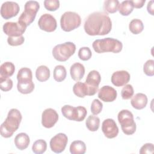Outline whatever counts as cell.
<instances>
[{"mask_svg": "<svg viewBox=\"0 0 154 154\" xmlns=\"http://www.w3.org/2000/svg\"><path fill=\"white\" fill-rule=\"evenodd\" d=\"M84 28L89 35H104L111 31L112 22L106 13L95 11L85 19Z\"/></svg>", "mask_w": 154, "mask_h": 154, "instance_id": "cell-1", "label": "cell"}, {"mask_svg": "<svg viewBox=\"0 0 154 154\" xmlns=\"http://www.w3.org/2000/svg\"><path fill=\"white\" fill-rule=\"evenodd\" d=\"M21 120L22 114L20 112L15 108L11 109L5 121L1 125V136L4 138L11 137L19 128Z\"/></svg>", "mask_w": 154, "mask_h": 154, "instance_id": "cell-2", "label": "cell"}, {"mask_svg": "<svg viewBox=\"0 0 154 154\" xmlns=\"http://www.w3.org/2000/svg\"><path fill=\"white\" fill-rule=\"evenodd\" d=\"M92 46L94 51L98 54L103 52L119 53L122 51L123 45L117 39L107 37L94 40Z\"/></svg>", "mask_w": 154, "mask_h": 154, "instance_id": "cell-3", "label": "cell"}, {"mask_svg": "<svg viewBox=\"0 0 154 154\" xmlns=\"http://www.w3.org/2000/svg\"><path fill=\"white\" fill-rule=\"evenodd\" d=\"M39 8L40 4L37 1H27L25 4L24 11L18 19V22L27 27L34 20Z\"/></svg>", "mask_w": 154, "mask_h": 154, "instance_id": "cell-4", "label": "cell"}, {"mask_svg": "<svg viewBox=\"0 0 154 154\" xmlns=\"http://www.w3.org/2000/svg\"><path fill=\"white\" fill-rule=\"evenodd\" d=\"M118 121L123 132L128 135H132L136 131V123L132 113L128 109H122L118 114Z\"/></svg>", "mask_w": 154, "mask_h": 154, "instance_id": "cell-5", "label": "cell"}, {"mask_svg": "<svg viewBox=\"0 0 154 154\" xmlns=\"http://www.w3.org/2000/svg\"><path fill=\"white\" fill-rule=\"evenodd\" d=\"M75 51V45L72 42H67L56 45L52 49V55L58 61H66L74 54Z\"/></svg>", "mask_w": 154, "mask_h": 154, "instance_id": "cell-6", "label": "cell"}, {"mask_svg": "<svg viewBox=\"0 0 154 154\" xmlns=\"http://www.w3.org/2000/svg\"><path fill=\"white\" fill-rule=\"evenodd\" d=\"M81 23L80 16L73 11H66L64 13L60 19V25L61 29L69 32L78 28Z\"/></svg>", "mask_w": 154, "mask_h": 154, "instance_id": "cell-7", "label": "cell"}, {"mask_svg": "<svg viewBox=\"0 0 154 154\" xmlns=\"http://www.w3.org/2000/svg\"><path fill=\"white\" fill-rule=\"evenodd\" d=\"M68 142L67 136L63 133H58L50 140V147L52 152L60 153L63 152Z\"/></svg>", "mask_w": 154, "mask_h": 154, "instance_id": "cell-8", "label": "cell"}, {"mask_svg": "<svg viewBox=\"0 0 154 154\" xmlns=\"http://www.w3.org/2000/svg\"><path fill=\"white\" fill-rule=\"evenodd\" d=\"M26 27L23 24L17 22H7L3 25L4 32L8 37H17L22 35Z\"/></svg>", "mask_w": 154, "mask_h": 154, "instance_id": "cell-9", "label": "cell"}, {"mask_svg": "<svg viewBox=\"0 0 154 154\" xmlns=\"http://www.w3.org/2000/svg\"><path fill=\"white\" fill-rule=\"evenodd\" d=\"M98 88L99 87H91L85 82H77L73 87V91L76 96L84 98L85 96L94 95L98 91Z\"/></svg>", "mask_w": 154, "mask_h": 154, "instance_id": "cell-10", "label": "cell"}, {"mask_svg": "<svg viewBox=\"0 0 154 154\" xmlns=\"http://www.w3.org/2000/svg\"><path fill=\"white\" fill-rule=\"evenodd\" d=\"M38 25L42 30L46 32H53L57 28V23L52 15L45 13L40 16L38 21Z\"/></svg>", "mask_w": 154, "mask_h": 154, "instance_id": "cell-11", "label": "cell"}, {"mask_svg": "<svg viewBox=\"0 0 154 154\" xmlns=\"http://www.w3.org/2000/svg\"><path fill=\"white\" fill-rule=\"evenodd\" d=\"M19 10L20 7L17 3L13 1H7L1 5V14L4 19H8L16 16Z\"/></svg>", "mask_w": 154, "mask_h": 154, "instance_id": "cell-12", "label": "cell"}, {"mask_svg": "<svg viewBox=\"0 0 154 154\" xmlns=\"http://www.w3.org/2000/svg\"><path fill=\"white\" fill-rule=\"evenodd\" d=\"M58 117V114L55 109L47 108L42 112V124L46 128H51L57 122Z\"/></svg>", "mask_w": 154, "mask_h": 154, "instance_id": "cell-13", "label": "cell"}, {"mask_svg": "<svg viewBox=\"0 0 154 154\" xmlns=\"http://www.w3.org/2000/svg\"><path fill=\"white\" fill-rule=\"evenodd\" d=\"M102 131L105 136L109 139L116 137L119 134V128L112 119H105L102 122Z\"/></svg>", "mask_w": 154, "mask_h": 154, "instance_id": "cell-14", "label": "cell"}, {"mask_svg": "<svg viewBox=\"0 0 154 154\" xmlns=\"http://www.w3.org/2000/svg\"><path fill=\"white\" fill-rule=\"evenodd\" d=\"M117 91L109 85H104L98 91V97L105 102H113L117 97Z\"/></svg>", "mask_w": 154, "mask_h": 154, "instance_id": "cell-15", "label": "cell"}, {"mask_svg": "<svg viewBox=\"0 0 154 154\" xmlns=\"http://www.w3.org/2000/svg\"><path fill=\"white\" fill-rule=\"evenodd\" d=\"M130 74L126 70H119L114 72L111 76V82L116 87L125 85L130 81Z\"/></svg>", "mask_w": 154, "mask_h": 154, "instance_id": "cell-16", "label": "cell"}, {"mask_svg": "<svg viewBox=\"0 0 154 154\" xmlns=\"http://www.w3.org/2000/svg\"><path fill=\"white\" fill-rule=\"evenodd\" d=\"M70 73L73 80L79 81L84 77L85 74V67L81 63H75L71 66Z\"/></svg>", "mask_w": 154, "mask_h": 154, "instance_id": "cell-17", "label": "cell"}, {"mask_svg": "<svg viewBox=\"0 0 154 154\" xmlns=\"http://www.w3.org/2000/svg\"><path fill=\"white\" fill-rule=\"evenodd\" d=\"M131 103L132 107L137 109H142L146 107L147 103V97L143 93H137L132 97Z\"/></svg>", "mask_w": 154, "mask_h": 154, "instance_id": "cell-18", "label": "cell"}, {"mask_svg": "<svg viewBox=\"0 0 154 154\" xmlns=\"http://www.w3.org/2000/svg\"><path fill=\"white\" fill-rule=\"evenodd\" d=\"M30 139L28 135L24 132L18 134L14 138L15 146L20 150L26 149L28 147Z\"/></svg>", "mask_w": 154, "mask_h": 154, "instance_id": "cell-19", "label": "cell"}, {"mask_svg": "<svg viewBox=\"0 0 154 154\" xmlns=\"http://www.w3.org/2000/svg\"><path fill=\"white\" fill-rule=\"evenodd\" d=\"M101 81V76L99 72L93 70L89 72L85 79V83L91 87H99Z\"/></svg>", "mask_w": 154, "mask_h": 154, "instance_id": "cell-20", "label": "cell"}, {"mask_svg": "<svg viewBox=\"0 0 154 154\" xmlns=\"http://www.w3.org/2000/svg\"><path fill=\"white\" fill-rule=\"evenodd\" d=\"M15 71V66L11 62H5L0 67V77L9 78L13 75Z\"/></svg>", "mask_w": 154, "mask_h": 154, "instance_id": "cell-21", "label": "cell"}, {"mask_svg": "<svg viewBox=\"0 0 154 154\" xmlns=\"http://www.w3.org/2000/svg\"><path fill=\"white\" fill-rule=\"evenodd\" d=\"M61 112L64 117L69 120L76 121L77 120V107L65 105L61 108Z\"/></svg>", "mask_w": 154, "mask_h": 154, "instance_id": "cell-22", "label": "cell"}, {"mask_svg": "<svg viewBox=\"0 0 154 154\" xmlns=\"http://www.w3.org/2000/svg\"><path fill=\"white\" fill-rule=\"evenodd\" d=\"M17 79L20 82L32 81V74L31 70L28 67L21 68L17 73Z\"/></svg>", "mask_w": 154, "mask_h": 154, "instance_id": "cell-23", "label": "cell"}, {"mask_svg": "<svg viewBox=\"0 0 154 154\" xmlns=\"http://www.w3.org/2000/svg\"><path fill=\"white\" fill-rule=\"evenodd\" d=\"M35 77L39 82H45L50 77V70L46 66H40L36 69Z\"/></svg>", "mask_w": 154, "mask_h": 154, "instance_id": "cell-24", "label": "cell"}, {"mask_svg": "<svg viewBox=\"0 0 154 154\" xmlns=\"http://www.w3.org/2000/svg\"><path fill=\"white\" fill-rule=\"evenodd\" d=\"M85 152L86 146L82 141H74L70 146V152L72 154H84Z\"/></svg>", "mask_w": 154, "mask_h": 154, "instance_id": "cell-25", "label": "cell"}, {"mask_svg": "<svg viewBox=\"0 0 154 154\" xmlns=\"http://www.w3.org/2000/svg\"><path fill=\"white\" fill-rule=\"evenodd\" d=\"M86 127L87 129L92 132L98 130L100 125V119L96 116H89L85 122Z\"/></svg>", "mask_w": 154, "mask_h": 154, "instance_id": "cell-26", "label": "cell"}, {"mask_svg": "<svg viewBox=\"0 0 154 154\" xmlns=\"http://www.w3.org/2000/svg\"><path fill=\"white\" fill-rule=\"evenodd\" d=\"M134 8L132 1H124L119 4L118 10L122 16H128L132 12Z\"/></svg>", "mask_w": 154, "mask_h": 154, "instance_id": "cell-27", "label": "cell"}, {"mask_svg": "<svg viewBox=\"0 0 154 154\" xmlns=\"http://www.w3.org/2000/svg\"><path fill=\"white\" fill-rule=\"evenodd\" d=\"M129 29L132 34H138L143 31L144 29V25L140 19H134L130 22Z\"/></svg>", "mask_w": 154, "mask_h": 154, "instance_id": "cell-28", "label": "cell"}, {"mask_svg": "<svg viewBox=\"0 0 154 154\" xmlns=\"http://www.w3.org/2000/svg\"><path fill=\"white\" fill-rule=\"evenodd\" d=\"M54 79L57 82H61L64 81L67 75L66 69L64 66L62 65H58L55 66L54 69Z\"/></svg>", "mask_w": 154, "mask_h": 154, "instance_id": "cell-29", "label": "cell"}, {"mask_svg": "<svg viewBox=\"0 0 154 154\" xmlns=\"http://www.w3.org/2000/svg\"><path fill=\"white\" fill-rule=\"evenodd\" d=\"M17 88L18 91L22 94L31 93L34 89V84L32 81L26 82H18L17 84Z\"/></svg>", "mask_w": 154, "mask_h": 154, "instance_id": "cell-30", "label": "cell"}, {"mask_svg": "<svg viewBox=\"0 0 154 154\" xmlns=\"http://www.w3.org/2000/svg\"><path fill=\"white\" fill-rule=\"evenodd\" d=\"M119 1L118 0H106L103 3V10L108 13H114L119 8Z\"/></svg>", "mask_w": 154, "mask_h": 154, "instance_id": "cell-31", "label": "cell"}, {"mask_svg": "<svg viewBox=\"0 0 154 154\" xmlns=\"http://www.w3.org/2000/svg\"><path fill=\"white\" fill-rule=\"evenodd\" d=\"M46 149L47 143L44 140L42 139L35 141L32 146V150L35 154L43 153L46 150Z\"/></svg>", "mask_w": 154, "mask_h": 154, "instance_id": "cell-32", "label": "cell"}, {"mask_svg": "<svg viewBox=\"0 0 154 154\" xmlns=\"http://www.w3.org/2000/svg\"><path fill=\"white\" fill-rule=\"evenodd\" d=\"M134 88L131 84H127L123 87L121 91V96L123 99L128 100L131 98L134 95Z\"/></svg>", "mask_w": 154, "mask_h": 154, "instance_id": "cell-33", "label": "cell"}, {"mask_svg": "<svg viewBox=\"0 0 154 154\" xmlns=\"http://www.w3.org/2000/svg\"><path fill=\"white\" fill-rule=\"evenodd\" d=\"M92 53L88 47L81 48L78 51V57L82 61H87L91 57Z\"/></svg>", "mask_w": 154, "mask_h": 154, "instance_id": "cell-34", "label": "cell"}, {"mask_svg": "<svg viewBox=\"0 0 154 154\" xmlns=\"http://www.w3.org/2000/svg\"><path fill=\"white\" fill-rule=\"evenodd\" d=\"M13 81L9 78L0 77V88L4 91H8L13 87Z\"/></svg>", "mask_w": 154, "mask_h": 154, "instance_id": "cell-35", "label": "cell"}, {"mask_svg": "<svg viewBox=\"0 0 154 154\" xmlns=\"http://www.w3.org/2000/svg\"><path fill=\"white\" fill-rule=\"evenodd\" d=\"M144 73L149 76L154 75V60H147L143 66Z\"/></svg>", "mask_w": 154, "mask_h": 154, "instance_id": "cell-36", "label": "cell"}, {"mask_svg": "<svg viewBox=\"0 0 154 154\" xmlns=\"http://www.w3.org/2000/svg\"><path fill=\"white\" fill-rule=\"evenodd\" d=\"M45 8L51 11H54L60 7V1L58 0H46L44 1Z\"/></svg>", "mask_w": 154, "mask_h": 154, "instance_id": "cell-37", "label": "cell"}, {"mask_svg": "<svg viewBox=\"0 0 154 154\" xmlns=\"http://www.w3.org/2000/svg\"><path fill=\"white\" fill-rule=\"evenodd\" d=\"M103 104L98 99H94L91 105V112L94 115L99 114L102 110Z\"/></svg>", "mask_w": 154, "mask_h": 154, "instance_id": "cell-38", "label": "cell"}, {"mask_svg": "<svg viewBox=\"0 0 154 154\" xmlns=\"http://www.w3.org/2000/svg\"><path fill=\"white\" fill-rule=\"evenodd\" d=\"M25 41L24 37L23 35L17 37H8L7 38V42L11 46H19L23 43Z\"/></svg>", "mask_w": 154, "mask_h": 154, "instance_id": "cell-39", "label": "cell"}, {"mask_svg": "<svg viewBox=\"0 0 154 154\" xmlns=\"http://www.w3.org/2000/svg\"><path fill=\"white\" fill-rule=\"evenodd\" d=\"M77 107V122H81L84 120L87 114V111L86 108L84 106H78Z\"/></svg>", "mask_w": 154, "mask_h": 154, "instance_id": "cell-40", "label": "cell"}, {"mask_svg": "<svg viewBox=\"0 0 154 154\" xmlns=\"http://www.w3.org/2000/svg\"><path fill=\"white\" fill-rule=\"evenodd\" d=\"M154 146L152 143H146L144 144L140 150V154L153 153Z\"/></svg>", "mask_w": 154, "mask_h": 154, "instance_id": "cell-41", "label": "cell"}, {"mask_svg": "<svg viewBox=\"0 0 154 154\" xmlns=\"http://www.w3.org/2000/svg\"><path fill=\"white\" fill-rule=\"evenodd\" d=\"M132 1L133 3L134 7L136 8H140L143 7L146 2V0H134Z\"/></svg>", "mask_w": 154, "mask_h": 154, "instance_id": "cell-42", "label": "cell"}, {"mask_svg": "<svg viewBox=\"0 0 154 154\" xmlns=\"http://www.w3.org/2000/svg\"><path fill=\"white\" fill-rule=\"evenodd\" d=\"M153 1H150L148 2L147 4V11L151 14V15H153Z\"/></svg>", "mask_w": 154, "mask_h": 154, "instance_id": "cell-43", "label": "cell"}]
</instances>
